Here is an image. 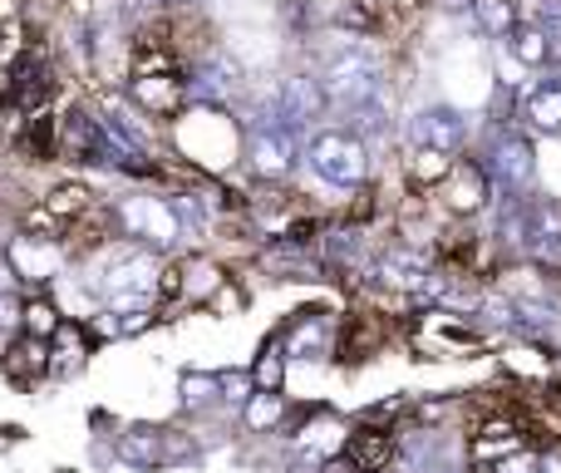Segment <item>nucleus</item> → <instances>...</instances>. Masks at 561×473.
<instances>
[{
  "mask_svg": "<svg viewBox=\"0 0 561 473\" xmlns=\"http://www.w3.org/2000/svg\"><path fill=\"white\" fill-rule=\"evenodd\" d=\"M306 158H310V173L330 188H359L369 178V148H365V138L350 134V128H325V134H316Z\"/></svg>",
  "mask_w": 561,
  "mask_h": 473,
  "instance_id": "f257e3e1",
  "label": "nucleus"
},
{
  "mask_svg": "<svg viewBox=\"0 0 561 473\" xmlns=\"http://www.w3.org/2000/svg\"><path fill=\"white\" fill-rule=\"evenodd\" d=\"M325 99L335 109H350L355 114L359 104H369V99H379V59H375V49H365V45H350V49H340L335 59L325 65Z\"/></svg>",
  "mask_w": 561,
  "mask_h": 473,
  "instance_id": "f03ea898",
  "label": "nucleus"
},
{
  "mask_svg": "<svg viewBox=\"0 0 561 473\" xmlns=\"http://www.w3.org/2000/svg\"><path fill=\"white\" fill-rule=\"evenodd\" d=\"M89 286L99 291L104 301H114V306H148V296H153L158 286V267L153 257H144V251H118V257H108L104 267H99V277L89 281Z\"/></svg>",
  "mask_w": 561,
  "mask_h": 473,
  "instance_id": "7ed1b4c3",
  "label": "nucleus"
},
{
  "mask_svg": "<svg viewBox=\"0 0 561 473\" xmlns=\"http://www.w3.org/2000/svg\"><path fill=\"white\" fill-rule=\"evenodd\" d=\"M488 178L503 198H523L537 178V154H533V138L527 134H497L488 144V158H483Z\"/></svg>",
  "mask_w": 561,
  "mask_h": 473,
  "instance_id": "20e7f679",
  "label": "nucleus"
},
{
  "mask_svg": "<svg viewBox=\"0 0 561 473\" xmlns=\"http://www.w3.org/2000/svg\"><path fill=\"white\" fill-rule=\"evenodd\" d=\"M409 138H414V148H438V154L454 158L468 144V119L448 104H428L409 119Z\"/></svg>",
  "mask_w": 561,
  "mask_h": 473,
  "instance_id": "39448f33",
  "label": "nucleus"
},
{
  "mask_svg": "<svg viewBox=\"0 0 561 473\" xmlns=\"http://www.w3.org/2000/svg\"><path fill=\"white\" fill-rule=\"evenodd\" d=\"M247 158L262 178H286L296 168V144H290L286 124H256L252 138H247Z\"/></svg>",
  "mask_w": 561,
  "mask_h": 473,
  "instance_id": "423d86ee",
  "label": "nucleus"
},
{
  "mask_svg": "<svg viewBox=\"0 0 561 473\" xmlns=\"http://www.w3.org/2000/svg\"><path fill=\"white\" fill-rule=\"evenodd\" d=\"M325 85L320 79H310V75H290L286 85H280V94H276V114H280V124L286 128H306L310 119H320L325 114Z\"/></svg>",
  "mask_w": 561,
  "mask_h": 473,
  "instance_id": "0eeeda50",
  "label": "nucleus"
},
{
  "mask_svg": "<svg viewBox=\"0 0 561 473\" xmlns=\"http://www.w3.org/2000/svg\"><path fill=\"white\" fill-rule=\"evenodd\" d=\"M118 217H124V223L134 227L138 237L153 241V247H168V241L183 237V223H178L173 203H153V198H128V203L118 207Z\"/></svg>",
  "mask_w": 561,
  "mask_h": 473,
  "instance_id": "6e6552de",
  "label": "nucleus"
},
{
  "mask_svg": "<svg viewBox=\"0 0 561 473\" xmlns=\"http://www.w3.org/2000/svg\"><path fill=\"white\" fill-rule=\"evenodd\" d=\"M59 128H65V144L75 148L79 164H118L114 144H108L104 119H89L84 109H69L65 124H59Z\"/></svg>",
  "mask_w": 561,
  "mask_h": 473,
  "instance_id": "1a4fd4ad",
  "label": "nucleus"
},
{
  "mask_svg": "<svg viewBox=\"0 0 561 473\" xmlns=\"http://www.w3.org/2000/svg\"><path fill=\"white\" fill-rule=\"evenodd\" d=\"M493 193V178H488L483 164H454V173L444 178V203L454 213H478Z\"/></svg>",
  "mask_w": 561,
  "mask_h": 473,
  "instance_id": "9d476101",
  "label": "nucleus"
},
{
  "mask_svg": "<svg viewBox=\"0 0 561 473\" xmlns=\"http://www.w3.org/2000/svg\"><path fill=\"white\" fill-rule=\"evenodd\" d=\"M369 271H375V277L385 281V286H399V291H419L428 277H434V267H428L424 251H409V247L385 251V257H379Z\"/></svg>",
  "mask_w": 561,
  "mask_h": 473,
  "instance_id": "9b49d317",
  "label": "nucleus"
},
{
  "mask_svg": "<svg viewBox=\"0 0 561 473\" xmlns=\"http://www.w3.org/2000/svg\"><path fill=\"white\" fill-rule=\"evenodd\" d=\"M523 119L537 134H561V79H542L537 89H527Z\"/></svg>",
  "mask_w": 561,
  "mask_h": 473,
  "instance_id": "f8f14e48",
  "label": "nucleus"
},
{
  "mask_svg": "<svg viewBox=\"0 0 561 473\" xmlns=\"http://www.w3.org/2000/svg\"><path fill=\"white\" fill-rule=\"evenodd\" d=\"M507 49H513V59L527 69L552 65V35H547L542 25H517L513 35H507Z\"/></svg>",
  "mask_w": 561,
  "mask_h": 473,
  "instance_id": "ddd939ff",
  "label": "nucleus"
},
{
  "mask_svg": "<svg viewBox=\"0 0 561 473\" xmlns=\"http://www.w3.org/2000/svg\"><path fill=\"white\" fill-rule=\"evenodd\" d=\"M389 459H394V439L379 435V429H365V435L350 439V464L359 473H379Z\"/></svg>",
  "mask_w": 561,
  "mask_h": 473,
  "instance_id": "4468645a",
  "label": "nucleus"
},
{
  "mask_svg": "<svg viewBox=\"0 0 561 473\" xmlns=\"http://www.w3.org/2000/svg\"><path fill=\"white\" fill-rule=\"evenodd\" d=\"M473 20L483 35L507 40L517 30V0H473Z\"/></svg>",
  "mask_w": 561,
  "mask_h": 473,
  "instance_id": "2eb2a0df",
  "label": "nucleus"
},
{
  "mask_svg": "<svg viewBox=\"0 0 561 473\" xmlns=\"http://www.w3.org/2000/svg\"><path fill=\"white\" fill-rule=\"evenodd\" d=\"M10 261L20 267V277L45 281L59 267V247H30V241H10Z\"/></svg>",
  "mask_w": 561,
  "mask_h": 473,
  "instance_id": "dca6fc26",
  "label": "nucleus"
},
{
  "mask_svg": "<svg viewBox=\"0 0 561 473\" xmlns=\"http://www.w3.org/2000/svg\"><path fill=\"white\" fill-rule=\"evenodd\" d=\"M134 99H138L144 109H173L183 94H178V79H138V85H134Z\"/></svg>",
  "mask_w": 561,
  "mask_h": 473,
  "instance_id": "f3484780",
  "label": "nucleus"
},
{
  "mask_svg": "<svg viewBox=\"0 0 561 473\" xmlns=\"http://www.w3.org/2000/svg\"><path fill=\"white\" fill-rule=\"evenodd\" d=\"M325 336H330V330H325V320H306V326H300L296 330V336H290V350H286V356H300V360H310V356H325Z\"/></svg>",
  "mask_w": 561,
  "mask_h": 473,
  "instance_id": "a211bd4d",
  "label": "nucleus"
},
{
  "mask_svg": "<svg viewBox=\"0 0 561 473\" xmlns=\"http://www.w3.org/2000/svg\"><path fill=\"white\" fill-rule=\"evenodd\" d=\"M276 419H280V395L276 390H256V395L247 399V425L262 435V429H272Z\"/></svg>",
  "mask_w": 561,
  "mask_h": 473,
  "instance_id": "6ab92c4d",
  "label": "nucleus"
},
{
  "mask_svg": "<svg viewBox=\"0 0 561 473\" xmlns=\"http://www.w3.org/2000/svg\"><path fill=\"white\" fill-rule=\"evenodd\" d=\"M168 203H173L178 223H183V237H203V233H207V207L197 203V198L178 193V198H168Z\"/></svg>",
  "mask_w": 561,
  "mask_h": 473,
  "instance_id": "aec40b11",
  "label": "nucleus"
},
{
  "mask_svg": "<svg viewBox=\"0 0 561 473\" xmlns=\"http://www.w3.org/2000/svg\"><path fill=\"white\" fill-rule=\"evenodd\" d=\"M448 173H454L448 154H438V148H419V154H414V178H419V183H444Z\"/></svg>",
  "mask_w": 561,
  "mask_h": 473,
  "instance_id": "412c9836",
  "label": "nucleus"
},
{
  "mask_svg": "<svg viewBox=\"0 0 561 473\" xmlns=\"http://www.w3.org/2000/svg\"><path fill=\"white\" fill-rule=\"evenodd\" d=\"M280 380H286V350L266 346L262 360H256V385H262V390H280Z\"/></svg>",
  "mask_w": 561,
  "mask_h": 473,
  "instance_id": "4be33fe9",
  "label": "nucleus"
},
{
  "mask_svg": "<svg viewBox=\"0 0 561 473\" xmlns=\"http://www.w3.org/2000/svg\"><path fill=\"white\" fill-rule=\"evenodd\" d=\"M217 390H222V375H203V370H187V375H183V405H207Z\"/></svg>",
  "mask_w": 561,
  "mask_h": 473,
  "instance_id": "5701e85b",
  "label": "nucleus"
},
{
  "mask_svg": "<svg viewBox=\"0 0 561 473\" xmlns=\"http://www.w3.org/2000/svg\"><path fill=\"white\" fill-rule=\"evenodd\" d=\"M252 380L256 375H222V399L227 405H247V399H252Z\"/></svg>",
  "mask_w": 561,
  "mask_h": 473,
  "instance_id": "b1692460",
  "label": "nucleus"
},
{
  "mask_svg": "<svg viewBox=\"0 0 561 473\" xmlns=\"http://www.w3.org/2000/svg\"><path fill=\"white\" fill-rule=\"evenodd\" d=\"M325 251H330L335 261H355V257H359V237H355V233H335V237L325 241Z\"/></svg>",
  "mask_w": 561,
  "mask_h": 473,
  "instance_id": "393cba45",
  "label": "nucleus"
},
{
  "mask_svg": "<svg viewBox=\"0 0 561 473\" xmlns=\"http://www.w3.org/2000/svg\"><path fill=\"white\" fill-rule=\"evenodd\" d=\"M20 316H25V311H20V301L10 296V291H0V336H5V330H15Z\"/></svg>",
  "mask_w": 561,
  "mask_h": 473,
  "instance_id": "a878e982",
  "label": "nucleus"
},
{
  "mask_svg": "<svg viewBox=\"0 0 561 473\" xmlns=\"http://www.w3.org/2000/svg\"><path fill=\"white\" fill-rule=\"evenodd\" d=\"M84 188H55V203H49V207H55V213H69V207H75V213H79V207H84Z\"/></svg>",
  "mask_w": 561,
  "mask_h": 473,
  "instance_id": "bb28decb",
  "label": "nucleus"
},
{
  "mask_svg": "<svg viewBox=\"0 0 561 473\" xmlns=\"http://www.w3.org/2000/svg\"><path fill=\"white\" fill-rule=\"evenodd\" d=\"M25 320H30V330H39V336H49V330H55V311H49V306H30Z\"/></svg>",
  "mask_w": 561,
  "mask_h": 473,
  "instance_id": "cd10ccee",
  "label": "nucleus"
},
{
  "mask_svg": "<svg viewBox=\"0 0 561 473\" xmlns=\"http://www.w3.org/2000/svg\"><path fill=\"white\" fill-rule=\"evenodd\" d=\"M537 473H561V454H547V459H537Z\"/></svg>",
  "mask_w": 561,
  "mask_h": 473,
  "instance_id": "c85d7f7f",
  "label": "nucleus"
},
{
  "mask_svg": "<svg viewBox=\"0 0 561 473\" xmlns=\"http://www.w3.org/2000/svg\"><path fill=\"white\" fill-rule=\"evenodd\" d=\"M444 10H473V0H438Z\"/></svg>",
  "mask_w": 561,
  "mask_h": 473,
  "instance_id": "c756f323",
  "label": "nucleus"
}]
</instances>
